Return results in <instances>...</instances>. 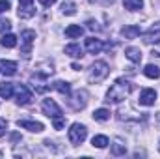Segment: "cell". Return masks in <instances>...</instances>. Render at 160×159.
I'll use <instances>...</instances> for the list:
<instances>
[{
	"mask_svg": "<svg viewBox=\"0 0 160 159\" xmlns=\"http://www.w3.org/2000/svg\"><path fill=\"white\" fill-rule=\"evenodd\" d=\"M11 30V21L9 19H0V34H6Z\"/></svg>",
	"mask_w": 160,
	"mask_h": 159,
	"instance_id": "obj_27",
	"label": "cell"
},
{
	"mask_svg": "<svg viewBox=\"0 0 160 159\" xmlns=\"http://www.w3.org/2000/svg\"><path fill=\"white\" fill-rule=\"evenodd\" d=\"M41 109H43V112H45L48 118H60V116H62V109H60V105H58L54 99H43Z\"/></svg>",
	"mask_w": 160,
	"mask_h": 159,
	"instance_id": "obj_5",
	"label": "cell"
},
{
	"mask_svg": "<svg viewBox=\"0 0 160 159\" xmlns=\"http://www.w3.org/2000/svg\"><path fill=\"white\" fill-rule=\"evenodd\" d=\"M123 6L128 11H138L143 8V0H123Z\"/></svg>",
	"mask_w": 160,
	"mask_h": 159,
	"instance_id": "obj_23",
	"label": "cell"
},
{
	"mask_svg": "<svg viewBox=\"0 0 160 159\" xmlns=\"http://www.w3.org/2000/svg\"><path fill=\"white\" fill-rule=\"evenodd\" d=\"M9 8H11V2H9V0H0V13L8 11Z\"/></svg>",
	"mask_w": 160,
	"mask_h": 159,
	"instance_id": "obj_29",
	"label": "cell"
},
{
	"mask_svg": "<svg viewBox=\"0 0 160 159\" xmlns=\"http://www.w3.org/2000/svg\"><path fill=\"white\" fill-rule=\"evenodd\" d=\"M82 34H84V28H82L80 25H69V26L65 28V36H67V38H71V40L80 38Z\"/></svg>",
	"mask_w": 160,
	"mask_h": 159,
	"instance_id": "obj_17",
	"label": "cell"
},
{
	"mask_svg": "<svg viewBox=\"0 0 160 159\" xmlns=\"http://www.w3.org/2000/svg\"><path fill=\"white\" fill-rule=\"evenodd\" d=\"M32 99H34V96H32V92L28 90V86L21 84V86L17 88V105L26 107V105H30V103H32Z\"/></svg>",
	"mask_w": 160,
	"mask_h": 159,
	"instance_id": "obj_9",
	"label": "cell"
},
{
	"mask_svg": "<svg viewBox=\"0 0 160 159\" xmlns=\"http://www.w3.org/2000/svg\"><path fill=\"white\" fill-rule=\"evenodd\" d=\"M0 45L6 47V49H13V47L17 45V36H13V34H4L2 40H0Z\"/></svg>",
	"mask_w": 160,
	"mask_h": 159,
	"instance_id": "obj_21",
	"label": "cell"
},
{
	"mask_svg": "<svg viewBox=\"0 0 160 159\" xmlns=\"http://www.w3.org/2000/svg\"><path fill=\"white\" fill-rule=\"evenodd\" d=\"M108 73H110L108 64L102 62V60H97V62H93L91 68L88 69V80H89L91 84H97V82H101V80L106 79Z\"/></svg>",
	"mask_w": 160,
	"mask_h": 159,
	"instance_id": "obj_2",
	"label": "cell"
},
{
	"mask_svg": "<svg viewBox=\"0 0 160 159\" xmlns=\"http://www.w3.org/2000/svg\"><path fill=\"white\" fill-rule=\"evenodd\" d=\"M17 125L22 127V129H28L32 133H41L45 129L41 122H34V120H17Z\"/></svg>",
	"mask_w": 160,
	"mask_h": 159,
	"instance_id": "obj_11",
	"label": "cell"
},
{
	"mask_svg": "<svg viewBox=\"0 0 160 159\" xmlns=\"http://www.w3.org/2000/svg\"><path fill=\"white\" fill-rule=\"evenodd\" d=\"M142 34V28L138 25H128V26H123L121 28V36H125L127 40H134Z\"/></svg>",
	"mask_w": 160,
	"mask_h": 159,
	"instance_id": "obj_14",
	"label": "cell"
},
{
	"mask_svg": "<svg viewBox=\"0 0 160 159\" xmlns=\"http://www.w3.org/2000/svg\"><path fill=\"white\" fill-rule=\"evenodd\" d=\"M88 92L86 90H77L75 94H71V97H69V105H71V109L73 111H82L86 105H88Z\"/></svg>",
	"mask_w": 160,
	"mask_h": 159,
	"instance_id": "obj_4",
	"label": "cell"
},
{
	"mask_svg": "<svg viewBox=\"0 0 160 159\" xmlns=\"http://www.w3.org/2000/svg\"><path fill=\"white\" fill-rule=\"evenodd\" d=\"M143 75L149 77V79H158L160 77V68L155 66V64H147V66L143 68Z\"/></svg>",
	"mask_w": 160,
	"mask_h": 159,
	"instance_id": "obj_19",
	"label": "cell"
},
{
	"mask_svg": "<svg viewBox=\"0 0 160 159\" xmlns=\"http://www.w3.org/2000/svg\"><path fill=\"white\" fill-rule=\"evenodd\" d=\"M125 56H127L130 62H134V64H140V62H142V51H140L138 47H127V49H125Z\"/></svg>",
	"mask_w": 160,
	"mask_h": 159,
	"instance_id": "obj_15",
	"label": "cell"
},
{
	"mask_svg": "<svg viewBox=\"0 0 160 159\" xmlns=\"http://www.w3.org/2000/svg\"><path fill=\"white\" fill-rule=\"evenodd\" d=\"M39 4L43 8H50L52 4H56V0H39Z\"/></svg>",
	"mask_w": 160,
	"mask_h": 159,
	"instance_id": "obj_30",
	"label": "cell"
},
{
	"mask_svg": "<svg viewBox=\"0 0 160 159\" xmlns=\"http://www.w3.org/2000/svg\"><path fill=\"white\" fill-rule=\"evenodd\" d=\"M69 140H71V144H75V146H78L82 144L84 140H86V137H88V129H86V125L84 123H78V122H75L71 127H69Z\"/></svg>",
	"mask_w": 160,
	"mask_h": 159,
	"instance_id": "obj_3",
	"label": "cell"
},
{
	"mask_svg": "<svg viewBox=\"0 0 160 159\" xmlns=\"http://www.w3.org/2000/svg\"><path fill=\"white\" fill-rule=\"evenodd\" d=\"M102 47H104V43L99 40V38H88L86 40V51L89 54H99L102 51Z\"/></svg>",
	"mask_w": 160,
	"mask_h": 159,
	"instance_id": "obj_12",
	"label": "cell"
},
{
	"mask_svg": "<svg viewBox=\"0 0 160 159\" xmlns=\"http://www.w3.org/2000/svg\"><path fill=\"white\" fill-rule=\"evenodd\" d=\"M142 38H143V41L145 43H158L160 41V21L158 23H153L145 32H142Z\"/></svg>",
	"mask_w": 160,
	"mask_h": 159,
	"instance_id": "obj_7",
	"label": "cell"
},
{
	"mask_svg": "<svg viewBox=\"0 0 160 159\" xmlns=\"http://www.w3.org/2000/svg\"><path fill=\"white\" fill-rule=\"evenodd\" d=\"M6 135V120L0 118V137H4Z\"/></svg>",
	"mask_w": 160,
	"mask_h": 159,
	"instance_id": "obj_31",
	"label": "cell"
},
{
	"mask_svg": "<svg viewBox=\"0 0 160 159\" xmlns=\"http://www.w3.org/2000/svg\"><path fill=\"white\" fill-rule=\"evenodd\" d=\"M52 125H54V129H63V127H65V118H63V116L52 118Z\"/></svg>",
	"mask_w": 160,
	"mask_h": 159,
	"instance_id": "obj_28",
	"label": "cell"
},
{
	"mask_svg": "<svg viewBox=\"0 0 160 159\" xmlns=\"http://www.w3.org/2000/svg\"><path fill=\"white\" fill-rule=\"evenodd\" d=\"M34 40H36V32H34V30H24V32L21 34V52H22L24 56L30 54L32 45H34Z\"/></svg>",
	"mask_w": 160,
	"mask_h": 159,
	"instance_id": "obj_6",
	"label": "cell"
},
{
	"mask_svg": "<svg viewBox=\"0 0 160 159\" xmlns=\"http://www.w3.org/2000/svg\"><path fill=\"white\" fill-rule=\"evenodd\" d=\"M110 152H112V156L119 157V156H125V154H127V146L121 144V142H114L112 148H110Z\"/></svg>",
	"mask_w": 160,
	"mask_h": 159,
	"instance_id": "obj_25",
	"label": "cell"
},
{
	"mask_svg": "<svg viewBox=\"0 0 160 159\" xmlns=\"http://www.w3.org/2000/svg\"><path fill=\"white\" fill-rule=\"evenodd\" d=\"M0 73L8 75V77L15 75L17 73V62H13V60H0Z\"/></svg>",
	"mask_w": 160,
	"mask_h": 159,
	"instance_id": "obj_13",
	"label": "cell"
},
{
	"mask_svg": "<svg viewBox=\"0 0 160 159\" xmlns=\"http://www.w3.org/2000/svg\"><path fill=\"white\" fill-rule=\"evenodd\" d=\"M132 90V84L128 82L127 79H118L108 90L106 94V101L108 103H121Z\"/></svg>",
	"mask_w": 160,
	"mask_h": 159,
	"instance_id": "obj_1",
	"label": "cell"
},
{
	"mask_svg": "<svg viewBox=\"0 0 160 159\" xmlns=\"http://www.w3.org/2000/svg\"><path fill=\"white\" fill-rule=\"evenodd\" d=\"M62 13H63V15H75V13H77L75 2H63V4H62Z\"/></svg>",
	"mask_w": 160,
	"mask_h": 159,
	"instance_id": "obj_26",
	"label": "cell"
},
{
	"mask_svg": "<svg viewBox=\"0 0 160 159\" xmlns=\"http://www.w3.org/2000/svg\"><path fill=\"white\" fill-rule=\"evenodd\" d=\"M65 54H69L71 58H80L82 56V47L78 43H69V45H65Z\"/></svg>",
	"mask_w": 160,
	"mask_h": 159,
	"instance_id": "obj_18",
	"label": "cell"
},
{
	"mask_svg": "<svg viewBox=\"0 0 160 159\" xmlns=\"http://www.w3.org/2000/svg\"><path fill=\"white\" fill-rule=\"evenodd\" d=\"M13 92H15V88H13L11 82H2L0 84V97L2 99H11L13 97Z\"/></svg>",
	"mask_w": 160,
	"mask_h": 159,
	"instance_id": "obj_16",
	"label": "cell"
},
{
	"mask_svg": "<svg viewBox=\"0 0 160 159\" xmlns=\"http://www.w3.org/2000/svg\"><path fill=\"white\" fill-rule=\"evenodd\" d=\"M93 120H97V122H106V120H110V111H108V109H97V111L93 112Z\"/></svg>",
	"mask_w": 160,
	"mask_h": 159,
	"instance_id": "obj_24",
	"label": "cell"
},
{
	"mask_svg": "<svg viewBox=\"0 0 160 159\" xmlns=\"http://www.w3.org/2000/svg\"><path fill=\"white\" fill-rule=\"evenodd\" d=\"M52 86H54V90H58L60 94H63V96H71V84H69V82H65V80H56Z\"/></svg>",
	"mask_w": 160,
	"mask_h": 159,
	"instance_id": "obj_20",
	"label": "cell"
},
{
	"mask_svg": "<svg viewBox=\"0 0 160 159\" xmlns=\"http://www.w3.org/2000/svg\"><path fill=\"white\" fill-rule=\"evenodd\" d=\"M155 101H157V92H155L153 88H145V90H142V94H140V105H143V107H151V105H155Z\"/></svg>",
	"mask_w": 160,
	"mask_h": 159,
	"instance_id": "obj_10",
	"label": "cell"
},
{
	"mask_svg": "<svg viewBox=\"0 0 160 159\" xmlns=\"http://www.w3.org/2000/svg\"><path fill=\"white\" fill-rule=\"evenodd\" d=\"M19 17L21 19H30L36 15V8H34V0H19Z\"/></svg>",
	"mask_w": 160,
	"mask_h": 159,
	"instance_id": "obj_8",
	"label": "cell"
},
{
	"mask_svg": "<svg viewBox=\"0 0 160 159\" xmlns=\"http://www.w3.org/2000/svg\"><path fill=\"white\" fill-rule=\"evenodd\" d=\"M2 156H4V154H2V152H0V157H2Z\"/></svg>",
	"mask_w": 160,
	"mask_h": 159,
	"instance_id": "obj_32",
	"label": "cell"
},
{
	"mask_svg": "<svg viewBox=\"0 0 160 159\" xmlns=\"http://www.w3.org/2000/svg\"><path fill=\"white\" fill-rule=\"evenodd\" d=\"M91 144H93L95 148H106V146L110 144V140H108V137H104V135H95V137L91 139Z\"/></svg>",
	"mask_w": 160,
	"mask_h": 159,
	"instance_id": "obj_22",
	"label": "cell"
}]
</instances>
